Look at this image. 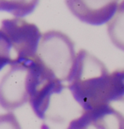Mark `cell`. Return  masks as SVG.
<instances>
[{"label":"cell","mask_w":124,"mask_h":129,"mask_svg":"<svg viewBox=\"0 0 124 129\" xmlns=\"http://www.w3.org/2000/svg\"><path fill=\"white\" fill-rule=\"evenodd\" d=\"M110 77L101 60L81 49L77 54L66 82L74 100L86 111L110 104Z\"/></svg>","instance_id":"6da1fadb"},{"label":"cell","mask_w":124,"mask_h":129,"mask_svg":"<svg viewBox=\"0 0 124 129\" xmlns=\"http://www.w3.org/2000/svg\"><path fill=\"white\" fill-rule=\"evenodd\" d=\"M38 27L22 18L2 20L0 27L1 68L36 57L42 38Z\"/></svg>","instance_id":"7a4b0ae2"},{"label":"cell","mask_w":124,"mask_h":129,"mask_svg":"<svg viewBox=\"0 0 124 129\" xmlns=\"http://www.w3.org/2000/svg\"><path fill=\"white\" fill-rule=\"evenodd\" d=\"M76 57L75 44L66 34L55 30L43 33L36 58L61 82L67 81Z\"/></svg>","instance_id":"3957f363"},{"label":"cell","mask_w":124,"mask_h":129,"mask_svg":"<svg viewBox=\"0 0 124 129\" xmlns=\"http://www.w3.org/2000/svg\"><path fill=\"white\" fill-rule=\"evenodd\" d=\"M66 85L38 59L29 63L28 102L39 119L44 120L52 96L60 93Z\"/></svg>","instance_id":"277c9868"},{"label":"cell","mask_w":124,"mask_h":129,"mask_svg":"<svg viewBox=\"0 0 124 129\" xmlns=\"http://www.w3.org/2000/svg\"><path fill=\"white\" fill-rule=\"evenodd\" d=\"M30 60L8 66L0 85V103L4 110L11 111L28 102Z\"/></svg>","instance_id":"5b68a950"},{"label":"cell","mask_w":124,"mask_h":129,"mask_svg":"<svg viewBox=\"0 0 124 129\" xmlns=\"http://www.w3.org/2000/svg\"><path fill=\"white\" fill-rule=\"evenodd\" d=\"M66 6L75 17L93 26H100L113 17L119 0H66Z\"/></svg>","instance_id":"8992f818"},{"label":"cell","mask_w":124,"mask_h":129,"mask_svg":"<svg viewBox=\"0 0 124 129\" xmlns=\"http://www.w3.org/2000/svg\"><path fill=\"white\" fill-rule=\"evenodd\" d=\"M66 129H124V116L110 105L86 110Z\"/></svg>","instance_id":"52a82bcc"},{"label":"cell","mask_w":124,"mask_h":129,"mask_svg":"<svg viewBox=\"0 0 124 129\" xmlns=\"http://www.w3.org/2000/svg\"><path fill=\"white\" fill-rule=\"evenodd\" d=\"M107 32L112 43L124 51V0L119 4L113 17L107 22Z\"/></svg>","instance_id":"ba28073f"},{"label":"cell","mask_w":124,"mask_h":129,"mask_svg":"<svg viewBox=\"0 0 124 129\" xmlns=\"http://www.w3.org/2000/svg\"><path fill=\"white\" fill-rule=\"evenodd\" d=\"M40 0H0V9L17 18H22L35 10Z\"/></svg>","instance_id":"9c48e42d"},{"label":"cell","mask_w":124,"mask_h":129,"mask_svg":"<svg viewBox=\"0 0 124 129\" xmlns=\"http://www.w3.org/2000/svg\"><path fill=\"white\" fill-rule=\"evenodd\" d=\"M109 102H124V69L114 71L110 77Z\"/></svg>","instance_id":"30bf717a"},{"label":"cell","mask_w":124,"mask_h":129,"mask_svg":"<svg viewBox=\"0 0 124 129\" xmlns=\"http://www.w3.org/2000/svg\"><path fill=\"white\" fill-rule=\"evenodd\" d=\"M0 129H21L16 117L12 112L1 116V125Z\"/></svg>","instance_id":"8fae6325"}]
</instances>
